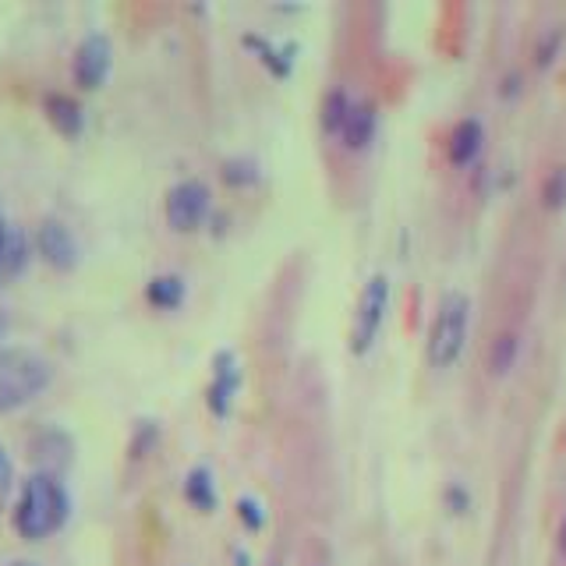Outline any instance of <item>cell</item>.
I'll list each match as a JSON object with an SVG mask.
<instances>
[{"label": "cell", "instance_id": "1", "mask_svg": "<svg viewBox=\"0 0 566 566\" xmlns=\"http://www.w3.org/2000/svg\"><path fill=\"white\" fill-rule=\"evenodd\" d=\"M67 513H71V500H67L61 474L32 471L22 482V492H18L11 524L18 531V538L43 542L50 535H57V531L67 524Z\"/></svg>", "mask_w": 566, "mask_h": 566}, {"label": "cell", "instance_id": "2", "mask_svg": "<svg viewBox=\"0 0 566 566\" xmlns=\"http://www.w3.org/2000/svg\"><path fill=\"white\" fill-rule=\"evenodd\" d=\"M50 386V361L29 347H0V415L35 400Z\"/></svg>", "mask_w": 566, "mask_h": 566}, {"label": "cell", "instance_id": "3", "mask_svg": "<svg viewBox=\"0 0 566 566\" xmlns=\"http://www.w3.org/2000/svg\"><path fill=\"white\" fill-rule=\"evenodd\" d=\"M468 323H471V301L468 294L450 291L442 294L432 329H429V365L432 368H450L468 340Z\"/></svg>", "mask_w": 566, "mask_h": 566}, {"label": "cell", "instance_id": "4", "mask_svg": "<svg viewBox=\"0 0 566 566\" xmlns=\"http://www.w3.org/2000/svg\"><path fill=\"white\" fill-rule=\"evenodd\" d=\"M209 185L199 181V177H185V181H177L170 191H167V202H164V212H167V223L177 234H191V230H199L202 220L209 217Z\"/></svg>", "mask_w": 566, "mask_h": 566}, {"label": "cell", "instance_id": "5", "mask_svg": "<svg viewBox=\"0 0 566 566\" xmlns=\"http://www.w3.org/2000/svg\"><path fill=\"white\" fill-rule=\"evenodd\" d=\"M386 308H389V280L382 273H376L365 283V291L358 297V312H354V329H350V350L354 354H365L371 344H376Z\"/></svg>", "mask_w": 566, "mask_h": 566}, {"label": "cell", "instance_id": "6", "mask_svg": "<svg viewBox=\"0 0 566 566\" xmlns=\"http://www.w3.org/2000/svg\"><path fill=\"white\" fill-rule=\"evenodd\" d=\"M111 40L103 32H88L85 40L75 46V57H71V75L82 88H99L103 78L111 75Z\"/></svg>", "mask_w": 566, "mask_h": 566}, {"label": "cell", "instance_id": "7", "mask_svg": "<svg viewBox=\"0 0 566 566\" xmlns=\"http://www.w3.org/2000/svg\"><path fill=\"white\" fill-rule=\"evenodd\" d=\"M35 248H40V255L53 265V270H75V262H78V241L67 230V223L53 220V217L43 220L40 230H35Z\"/></svg>", "mask_w": 566, "mask_h": 566}, {"label": "cell", "instance_id": "8", "mask_svg": "<svg viewBox=\"0 0 566 566\" xmlns=\"http://www.w3.org/2000/svg\"><path fill=\"white\" fill-rule=\"evenodd\" d=\"M241 386V368L234 361V354L230 350H220L217 358H212V382L206 389V400H209V411L223 418L230 411V400H234Z\"/></svg>", "mask_w": 566, "mask_h": 566}, {"label": "cell", "instance_id": "9", "mask_svg": "<svg viewBox=\"0 0 566 566\" xmlns=\"http://www.w3.org/2000/svg\"><path fill=\"white\" fill-rule=\"evenodd\" d=\"M371 135H376V106H371V99H365V96L350 99L344 132H340L344 146L354 149V153H361V149H368Z\"/></svg>", "mask_w": 566, "mask_h": 566}, {"label": "cell", "instance_id": "10", "mask_svg": "<svg viewBox=\"0 0 566 566\" xmlns=\"http://www.w3.org/2000/svg\"><path fill=\"white\" fill-rule=\"evenodd\" d=\"M32 460H35V471H50V474H61L71 460V439L57 429H46L32 439Z\"/></svg>", "mask_w": 566, "mask_h": 566}, {"label": "cell", "instance_id": "11", "mask_svg": "<svg viewBox=\"0 0 566 566\" xmlns=\"http://www.w3.org/2000/svg\"><path fill=\"white\" fill-rule=\"evenodd\" d=\"M478 153H482V124L474 117H464L460 124H453L450 142H447V156L453 167H468Z\"/></svg>", "mask_w": 566, "mask_h": 566}, {"label": "cell", "instance_id": "12", "mask_svg": "<svg viewBox=\"0 0 566 566\" xmlns=\"http://www.w3.org/2000/svg\"><path fill=\"white\" fill-rule=\"evenodd\" d=\"M43 111H46L50 124H53V128H57L61 135H67V138L82 135V128H85V114H82L78 99H71V96H64V93H50V96L43 99Z\"/></svg>", "mask_w": 566, "mask_h": 566}, {"label": "cell", "instance_id": "13", "mask_svg": "<svg viewBox=\"0 0 566 566\" xmlns=\"http://www.w3.org/2000/svg\"><path fill=\"white\" fill-rule=\"evenodd\" d=\"M146 301L153 308H177L185 301V280L177 273H159L146 283Z\"/></svg>", "mask_w": 566, "mask_h": 566}, {"label": "cell", "instance_id": "14", "mask_svg": "<svg viewBox=\"0 0 566 566\" xmlns=\"http://www.w3.org/2000/svg\"><path fill=\"white\" fill-rule=\"evenodd\" d=\"M185 495L195 510L209 513L212 506H217V485H212V474L206 468H191L185 478Z\"/></svg>", "mask_w": 566, "mask_h": 566}, {"label": "cell", "instance_id": "15", "mask_svg": "<svg viewBox=\"0 0 566 566\" xmlns=\"http://www.w3.org/2000/svg\"><path fill=\"white\" fill-rule=\"evenodd\" d=\"M244 43L259 53L262 64L270 67L273 75H287V71H291V53H294L291 46H283V50H280V46H273V43H265L262 35H244Z\"/></svg>", "mask_w": 566, "mask_h": 566}, {"label": "cell", "instance_id": "16", "mask_svg": "<svg viewBox=\"0 0 566 566\" xmlns=\"http://www.w3.org/2000/svg\"><path fill=\"white\" fill-rule=\"evenodd\" d=\"M347 106H350V96L344 88H333L323 99V128L329 135H340L344 132V120H347Z\"/></svg>", "mask_w": 566, "mask_h": 566}, {"label": "cell", "instance_id": "17", "mask_svg": "<svg viewBox=\"0 0 566 566\" xmlns=\"http://www.w3.org/2000/svg\"><path fill=\"white\" fill-rule=\"evenodd\" d=\"M513 358H517V333H500L489 347V368L495 376H503V371H510Z\"/></svg>", "mask_w": 566, "mask_h": 566}, {"label": "cell", "instance_id": "18", "mask_svg": "<svg viewBox=\"0 0 566 566\" xmlns=\"http://www.w3.org/2000/svg\"><path fill=\"white\" fill-rule=\"evenodd\" d=\"M223 181H227V185H234V188H241V185H255V181H259V164H255V159H248V156L227 159V164H223Z\"/></svg>", "mask_w": 566, "mask_h": 566}, {"label": "cell", "instance_id": "19", "mask_svg": "<svg viewBox=\"0 0 566 566\" xmlns=\"http://www.w3.org/2000/svg\"><path fill=\"white\" fill-rule=\"evenodd\" d=\"M542 199H545V206H548V209H559V206L566 202V170H563V167L545 177V185H542Z\"/></svg>", "mask_w": 566, "mask_h": 566}, {"label": "cell", "instance_id": "20", "mask_svg": "<svg viewBox=\"0 0 566 566\" xmlns=\"http://www.w3.org/2000/svg\"><path fill=\"white\" fill-rule=\"evenodd\" d=\"M11 492H14V464H11L8 450L0 447V513L8 510V503H11Z\"/></svg>", "mask_w": 566, "mask_h": 566}, {"label": "cell", "instance_id": "21", "mask_svg": "<svg viewBox=\"0 0 566 566\" xmlns=\"http://www.w3.org/2000/svg\"><path fill=\"white\" fill-rule=\"evenodd\" d=\"M559 40H563V29H548V35H542V43H538L535 61H538V64H548V61H553V53L559 50Z\"/></svg>", "mask_w": 566, "mask_h": 566}, {"label": "cell", "instance_id": "22", "mask_svg": "<svg viewBox=\"0 0 566 566\" xmlns=\"http://www.w3.org/2000/svg\"><path fill=\"white\" fill-rule=\"evenodd\" d=\"M238 513H241V521L248 524V527H252V531H259L262 527V506L255 503V500H248V495H244V500H238Z\"/></svg>", "mask_w": 566, "mask_h": 566}, {"label": "cell", "instance_id": "23", "mask_svg": "<svg viewBox=\"0 0 566 566\" xmlns=\"http://www.w3.org/2000/svg\"><path fill=\"white\" fill-rule=\"evenodd\" d=\"M11 234L14 230L8 227V220L0 217V276L8 273V252H11Z\"/></svg>", "mask_w": 566, "mask_h": 566}, {"label": "cell", "instance_id": "24", "mask_svg": "<svg viewBox=\"0 0 566 566\" xmlns=\"http://www.w3.org/2000/svg\"><path fill=\"white\" fill-rule=\"evenodd\" d=\"M559 548H563V556H566V517H563V524H559Z\"/></svg>", "mask_w": 566, "mask_h": 566}, {"label": "cell", "instance_id": "25", "mask_svg": "<svg viewBox=\"0 0 566 566\" xmlns=\"http://www.w3.org/2000/svg\"><path fill=\"white\" fill-rule=\"evenodd\" d=\"M8 566H40V563H32V559H14V563H8Z\"/></svg>", "mask_w": 566, "mask_h": 566}, {"label": "cell", "instance_id": "26", "mask_svg": "<svg viewBox=\"0 0 566 566\" xmlns=\"http://www.w3.org/2000/svg\"><path fill=\"white\" fill-rule=\"evenodd\" d=\"M0 336H4V318H0Z\"/></svg>", "mask_w": 566, "mask_h": 566}]
</instances>
